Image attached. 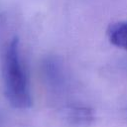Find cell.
Here are the masks:
<instances>
[{
	"label": "cell",
	"instance_id": "6da1fadb",
	"mask_svg": "<svg viewBox=\"0 0 127 127\" xmlns=\"http://www.w3.org/2000/svg\"><path fill=\"white\" fill-rule=\"evenodd\" d=\"M3 78L5 94L10 104L19 109L31 107L32 96L20 56L18 38H13L6 47L3 57Z\"/></svg>",
	"mask_w": 127,
	"mask_h": 127
},
{
	"label": "cell",
	"instance_id": "7a4b0ae2",
	"mask_svg": "<svg viewBox=\"0 0 127 127\" xmlns=\"http://www.w3.org/2000/svg\"><path fill=\"white\" fill-rule=\"evenodd\" d=\"M65 119L72 127H86L94 120V116L88 107H71L66 111Z\"/></svg>",
	"mask_w": 127,
	"mask_h": 127
},
{
	"label": "cell",
	"instance_id": "3957f363",
	"mask_svg": "<svg viewBox=\"0 0 127 127\" xmlns=\"http://www.w3.org/2000/svg\"><path fill=\"white\" fill-rule=\"evenodd\" d=\"M107 37L113 46L127 51V21L110 25L107 29Z\"/></svg>",
	"mask_w": 127,
	"mask_h": 127
}]
</instances>
